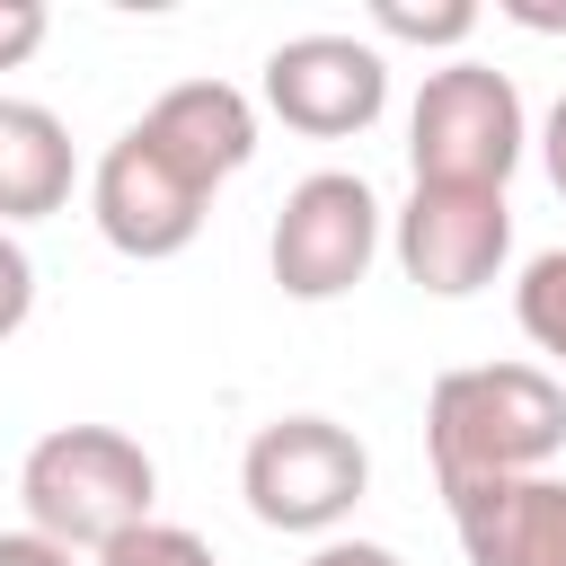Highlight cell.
I'll use <instances>...</instances> for the list:
<instances>
[{
	"instance_id": "e0dca14e",
	"label": "cell",
	"mask_w": 566,
	"mask_h": 566,
	"mask_svg": "<svg viewBox=\"0 0 566 566\" xmlns=\"http://www.w3.org/2000/svg\"><path fill=\"white\" fill-rule=\"evenodd\" d=\"M310 566H407L398 548H380V539H318L310 548Z\"/></svg>"
},
{
	"instance_id": "8fae6325",
	"label": "cell",
	"mask_w": 566,
	"mask_h": 566,
	"mask_svg": "<svg viewBox=\"0 0 566 566\" xmlns=\"http://www.w3.org/2000/svg\"><path fill=\"white\" fill-rule=\"evenodd\" d=\"M71 124L35 97H0V230L9 221H44L71 203Z\"/></svg>"
},
{
	"instance_id": "9c48e42d",
	"label": "cell",
	"mask_w": 566,
	"mask_h": 566,
	"mask_svg": "<svg viewBox=\"0 0 566 566\" xmlns=\"http://www.w3.org/2000/svg\"><path fill=\"white\" fill-rule=\"evenodd\" d=\"M133 133H142L159 159H177L203 195H221V186L256 159V106H248V88H230V80H177V88H159Z\"/></svg>"
},
{
	"instance_id": "30bf717a",
	"label": "cell",
	"mask_w": 566,
	"mask_h": 566,
	"mask_svg": "<svg viewBox=\"0 0 566 566\" xmlns=\"http://www.w3.org/2000/svg\"><path fill=\"white\" fill-rule=\"evenodd\" d=\"M469 566H566V478H495L451 495Z\"/></svg>"
},
{
	"instance_id": "277c9868",
	"label": "cell",
	"mask_w": 566,
	"mask_h": 566,
	"mask_svg": "<svg viewBox=\"0 0 566 566\" xmlns=\"http://www.w3.org/2000/svg\"><path fill=\"white\" fill-rule=\"evenodd\" d=\"M363 486H371V451L336 416H274L239 451V495H248V513L265 531L318 539V531H336L363 504Z\"/></svg>"
},
{
	"instance_id": "5bb4252c",
	"label": "cell",
	"mask_w": 566,
	"mask_h": 566,
	"mask_svg": "<svg viewBox=\"0 0 566 566\" xmlns=\"http://www.w3.org/2000/svg\"><path fill=\"white\" fill-rule=\"evenodd\" d=\"M97 566H221L212 557V539H195L186 522H142V531H124V539H106L97 548Z\"/></svg>"
},
{
	"instance_id": "8992f818",
	"label": "cell",
	"mask_w": 566,
	"mask_h": 566,
	"mask_svg": "<svg viewBox=\"0 0 566 566\" xmlns=\"http://www.w3.org/2000/svg\"><path fill=\"white\" fill-rule=\"evenodd\" d=\"M389 248H398V274L433 301H469L504 274L513 256V203L495 186H416L398 212H389Z\"/></svg>"
},
{
	"instance_id": "9a60e30c",
	"label": "cell",
	"mask_w": 566,
	"mask_h": 566,
	"mask_svg": "<svg viewBox=\"0 0 566 566\" xmlns=\"http://www.w3.org/2000/svg\"><path fill=\"white\" fill-rule=\"evenodd\" d=\"M27 310H35V265H27L18 230H0V336H18Z\"/></svg>"
},
{
	"instance_id": "3957f363",
	"label": "cell",
	"mask_w": 566,
	"mask_h": 566,
	"mask_svg": "<svg viewBox=\"0 0 566 566\" xmlns=\"http://www.w3.org/2000/svg\"><path fill=\"white\" fill-rule=\"evenodd\" d=\"M531 124H522V88L495 62H442L424 71L416 106H407V168L416 186H495L522 168Z\"/></svg>"
},
{
	"instance_id": "ac0fdd59",
	"label": "cell",
	"mask_w": 566,
	"mask_h": 566,
	"mask_svg": "<svg viewBox=\"0 0 566 566\" xmlns=\"http://www.w3.org/2000/svg\"><path fill=\"white\" fill-rule=\"evenodd\" d=\"M0 566H71V548H53L44 531H0Z\"/></svg>"
},
{
	"instance_id": "4fadbf2b",
	"label": "cell",
	"mask_w": 566,
	"mask_h": 566,
	"mask_svg": "<svg viewBox=\"0 0 566 566\" xmlns=\"http://www.w3.org/2000/svg\"><path fill=\"white\" fill-rule=\"evenodd\" d=\"M371 35H398V44H469L478 35V9L469 0H371Z\"/></svg>"
},
{
	"instance_id": "52a82bcc",
	"label": "cell",
	"mask_w": 566,
	"mask_h": 566,
	"mask_svg": "<svg viewBox=\"0 0 566 566\" xmlns=\"http://www.w3.org/2000/svg\"><path fill=\"white\" fill-rule=\"evenodd\" d=\"M265 106L310 133V142H345V133H371L380 106H389V53L363 44V35H336V27H310V35H283L265 53Z\"/></svg>"
},
{
	"instance_id": "6da1fadb",
	"label": "cell",
	"mask_w": 566,
	"mask_h": 566,
	"mask_svg": "<svg viewBox=\"0 0 566 566\" xmlns=\"http://www.w3.org/2000/svg\"><path fill=\"white\" fill-rule=\"evenodd\" d=\"M424 451L442 495L495 486V478H539L566 451V389L539 363H460L424 398Z\"/></svg>"
},
{
	"instance_id": "ffe728a7",
	"label": "cell",
	"mask_w": 566,
	"mask_h": 566,
	"mask_svg": "<svg viewBox=\"0 0 566 566\" xmlns=\"http://www.w3.org/2000/svg\"><path fill=\"white\" fill-rule=\"evenodd\" d=\"M504 18H522V27H566V9H539V0H504Z\"/></svg>"
},
{
	"instance_id": "2e32d148",
	"label": "cell",
	"mask_w": 566,
	"mask_h": 566,
	"mask_svg": "<svg viewBox=\"0 0 566 566\" xmlns=\"http://www.w3.org/2000/svg\"><path fill=\"white\" fill-rule=\"evenodd\" d=\"M44 27H53L44 0H0V71H18V62L44 44Z\"/></svg>"
},
{
	"instance_id": "5b68a950",
	"label": "cell",
	"mask_w": 566,
	"mask_h": 566,
	"mask_svg": "<svg viewBox=\"0 0 566 566\" xmlns=\"http://www.w3.org/2000/svg\"><path fill=\"white\" fill-rule=\"evenodd\" d=\"M371 256H380V195L363 168H318L283 195L265 265L292 301H345L371 274Z\"/></svg>"
},
{
	"instance_id": "7c38bea8",
	"label": "cell",
	"mask_w": 566,
	"mask_h": 566,
	"mask_svg": "<svg viewBox=\"0 0 566 566\" xmlns=\"http://www.w3.org/2000/svg\"><path fill=\"white\" fill-rule=\"evenodd\" d=\"M513 318H522V336H531L548 363H566V248H539V256L522 265Z\"/></svg>"
},
{
	"instance_id": "ba28073f",
	"label": "cell",
	"mask_w": 566,
	"mask_h": 566,
	"mask_svg": "<svg viewBox=\"0 0 566 566\" xmlns=\"http://www.w3.org/2000/svg\"><path fill=\"white\" fill-rule=\"evenodd\" d=\"M88 212H97V230H106V248H115V256L159 265V256L195 248V230H203L212 195H203L177 159H159L142 133H115V142L97 150V168H88Z\"/></svg>"
},
{
	"instance_id": "d6986e66",
	"label": "cell",
	"mask_w": 566,
	"mask_h": 566,
	"mask_svg": "<svg viewBox=\"0 0 566 566\" xmlns=\"http://www.w3.org/2000/svg\"><path fill=\"white\" fill-rule=\"evenodd\" d=\"M539 168H548V186L566 195V97L548 106V124H539Z\"/></svg>"
},
{
	"instance_id": "7a4b0ae2",
	"label": "cell",
	"mask_w": 566,
	"mask_h": 566,
	"mask_svg": "<svg viewBox=\"0 0 566 566\" xmlns=\"http://www.w3.org/2000/svg\"><path fill=\"white\" fill-rule=\"evenodd\" d=\"M18 504H27V531H44L71 557L80 548L97 557L106 539L150 522L159 469H150V451L124 424H53L27 451V469H18Z\"/></svg>"
}]
</instances>
